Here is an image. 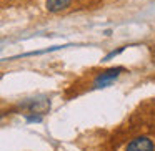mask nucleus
<instances>
[{
    "label": "nucleus",
    "instance_id": "nucleus-4",
    "mask_svg": "<svg viewBox=\"0 0 155 151\" xmlns=\"http://www.w3.org/2000/svg\"><path fill=\"white\" fill-rule=\"evenodd\" d=\"M2 116H4V113H0V118H2Z\"/></svg>",
    "mask_w": 155,
    "mask_h": 151
},
{
    "label": "nucleus",
    "instance_id": "nucleus-3",
    "mask_svg": "<svg viewBox=\"0 0 155 151\" xmlns=\"http://www.w3.org/2000/svg\"><path fill=\"white\" fill-rule=\"evenodd\" d=\"M72 5V0H47L45 2V8H47L50 14H57L62 12L65 8H68Z\"/></svg>",
    "mask_w": 155,
    "mask_h": 151
},
{
    "label": "nucleus",
    "instance_id": "nucleus-2",
    "mask_svg": "<svg viewBox=\"0 0 155 151\" xmlns=\"http://www.w3.org/2000/svg\"><path fill=\"white\" fill-rule=\"evenodd\" d=\"M153 149H155V146H153V141L150 138L138 136L128 143L125 151H153Z\"/></svg>",
    "mask_w": 155,
    "mask_h": 151
},
{
    "label": "nucleus",
    "instance_id": "nucleus-1",
    "mask_svg": "<svg viewBox=\"0 0 155 151\" xmlns=\"http://www.w3.org/2000/svg\"><path fill=\"white\" fill-rule=\"evenodd\" d=\"M122 71H125L122 67L105 70L104 73H100V75L97 77V80H95V87H97V88H104V87H108V85H112V83L115 81V78H118V75H120Z\"/></svg>",
    "mask_w": 155,
    "mask_h": 151
}]
</instances>
